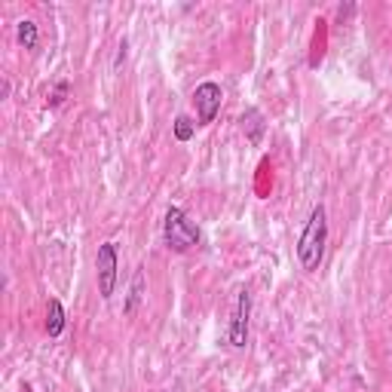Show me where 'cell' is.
<instances>
[{
  "instance_id": "6da1fadb",
  "label": "cell",
  "mask_w": 392,
  "mask_h": 392,
  "mask_svg": "<svg viewBox=\"0 0 392 392\" xmlns=\"http://www.w3.org/2000/svg\"><path fill=\"white\" fill-rule=\"evenodd\" d=\"M325 243H328V218H325V205H316L297 239V261L306 273H316L322 266Z\"/></svg>"
},
{
  "instance_id": "7a4b0ae2",
  "label": "cell",
  "mask_w": 392,
  "mask_h": 392,
  "mask_svg": "<svg viewBox=\"0 0 392 392\" xmlns=\"http://www.w3.org/2000/svg\"><path fill=\"white\" fill-rule=\"evenodd\" d=\"M163 236H165V245H169L172 252H178V255H184L194 245H199V227L187 218L184 212H181L178 205H172L169 212H165Z\"/></svg>"
},
{
  "instance_id": "3957f363",
  "label": "cell",
  "mask_w": 392,
  "mask_h": 392,
  "mask_svg": "<svg viewBox=\"0 0 392 392\" xmlns=\"http://www.w3.org/2000/svg\"><path fill=\"white\" fill-rule=\"evenodd\" d=\"M95 276H98V295H102L104 300H111L114 288H116V245L114 243L98 245Z\"/></svg>"
},
{
  "instance_id": "277c9868",
  "label": "cell",
  "mask_w": 392,
  "mask_h": 392,
  "mask_svg": "<svg viewBox=\"0 0 392 392\" xmlns=\"http://www.w3.org/2000/svg\"><path fill=\"white\" fill-rule=\"evenodd\" d=\"M221 86L218 83H212V80H205V83H199L196 86V93H194V104H196V120H199V126H208V123L218 116L221 111Z\"/></svg>"
},
{
  "instance_id": "5b68a950",
  "label": "cell",
  "mask_w": 392,
  "mask_h": 392,
  "mask_svg": "<svg viewBox=\"0 0 392 392\" xmlns=\"http://www.w3.org/2000/svg\"><path fill=\"white\" fill-rule=\"evenodd\" d=\"M248 316H252V295L243 288L236 297V306H233V319L227 331V340L233 349H243L248 344Z\"/></svg>"
},
{
  "instance_id": "8992f818",
  "label": "cell",
  "mask_w": 392,
  "mask_h": 392,
  "mask_svg": "<svg viewBox=\"0 0 392 392\" xmlns=\"http://www.w3.org/2000/svg\"><path fill=\"white\" fill-rule=\"evenodd\" d=\"M243 129H245V135L252 144H261V138H264V116L257 107H248V111L243 114Z\"/></svg>"
},
{
  "instance_id": "52a82bcc",
  "label": "cell",
  "mask_w": 392,
  "mask_h": 392,
  "mask_svg": "<svg viewBox=\"0 0 392 392\" xmlns=\"http://www.w3.org/2000/svg\"><path fill=\"white\" fill-rule=\"evenodd\" d=\"M65 331V306H62V300H49V306H46V334L49 337H58Z\"/></svg>"
},
{
  "instance_id": "ba28073f",
  "label": "cell",
  "mask_w": 392,
  "mask_h": 392,
  "mask_svg": "<svg viewBox=\"0 0 392 392\" xmlns=\"http://www.w3.org/2000/svg\"><path fill=\"white\" fill-rule=\"evenodd\" d=\"M144 300V270H135V276H132V288H129V300H126V306H123V313L126 316H135L138 313V304Z\"/></svg>"
},
{
  "instance_id": "9c48e42d",
  "label": "cell",
  "mask_w": 392,
  "mask_h": 392,
  "mask_svg": "<svg viewBox=\"0 0 392 392\" xmlns=\"http://www.w3.org/2000/svg\"><path fill=\"white\" fill-rule=\"evenodd\" d=\"M19 43L25 49H34L37 46V25L31 22V19H22L19 22Z\"/></svg>"
},
{
  "instance_id": "30bf717a",
  "label": "cell",
  "mask_w": 392,
  "mask_h": 392,
  "mask_svg": "<svg viewBox=\"0 0 392 392\" xmlns=\"http://www.w3.org/2000/svg\"><path fill=\"white\" fill-rule=\"evenodd\" d=\"M194 129H196L194 120H190V116H184V114L175 120V138H178V141H190V138H194Z\"/></svg>"
},
{
  "instance_id": "8fae6325",
  "label": "cell",
  "mask_w": 392,
  "mask_h": 392,
  "mask_svg": "<svg viewBox=\"0 0 392 392\" xmlns=\"http://www.w3.org/2000/svg\"><path fill=\"white\" fill-rule=\"evenodd\" d=\"M68 93H71V83L68 80H58L55 89H53V95H49V107H62L65 98H68Z\"/></svg>"
},
{
  "instance_id": "7c38bea8",
  "label": "cell",
  "mask_w": 392,
  "mask_h": 392,
  "mask_svg": "<svg viewBox=\"0 0 392 392\" xmlns=\"http://www.w3.org/2000/svg\"><path fill=\"white\" fill-rule=\"evenodd\" d=\"M126 49H129V43H126V40H123V43H120V53H116V62H114V68H120V65L126 62Z\"/></svg>"
}]
</instances>
